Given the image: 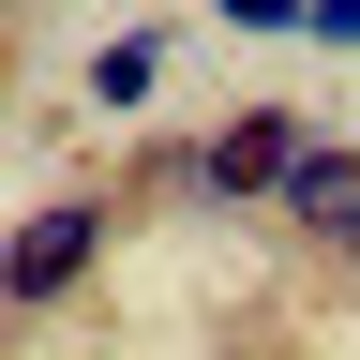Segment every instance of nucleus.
<instances>
[{
	"label": "nucleus",
	"mask_w": 360,
	"mask_h": 360,
	"mask_svg": "<svg viewBox=\"0 0 360 360\" xmlns=\"http://www.w3.org/2000/svg\"><path fill=\"white\" fill-rule=\"evenodd\" d=\"M105 240H120V195H45V210H15V240H0V330H45V315L105 270Z\"/></svg>",
	"instance_id": "1"
},
{
	"label": "nucleus",
	"mask_w": 360,
	"mask_h": 360,
	"mask_svg": "<svg viewBox=\"0 0 360 360\" xmlns=\"http://www.w3.org/2000/svg\"><path fill=\"white\" fill-rule=\"evenodd\" d=\"M300 45H360V0H315V30Z\"/></svg>",
	"instance_id": "6"
},
{
	"label": "nucleus",
	"mask_w": 360,
	"mask_h": 360,
	"mask_svg": "<svg viewBox=\"0 0 360 360\" xmlns=\"http://www.w3.org/2000/svg\"><path fill=\"white\" fill-rule=\"evenodd\" d=\"M330 270H345V300H360V240H345V255H330Z\"/></svg>",
	"instance_id": "7"
},
{
	"label": "nucleus",
	"mask_w": 360,
	"mask_h": 360,
	"mask_svg": "<svg viewBox=\"0 0 360 360\" xmlns=\"http://www.w3.org/2000/svg\"><path fill=\"white\" fill-rule=\"evenodd\" d=\"M270 225H285V240H315V255H345V240H360V135H315Z\"/></svg>",
	"instance_id": "3"
},
{
	"label": "nucleus",
	"mask_w": 360,
	"mask_h": 360,
	"mask_svg": "<svg viewBox=\"0 0 360 360\" xmlns=\"http://www.w3.org/2000/svg\"><path fill=\"white\" fill-rule=\"evenodd\" d=\"M210 15H225V30H255V45H300V30H315V0H210Z\"/></svg>",
	"instance_id": "5"
},
{
	"label": "nucleus",
	"mask_w": 360,
	"mask_h": 360,
	"mask_svg": "<svg viewBox=\"0 0 360 360\" xmlns=\"http://www.w3.org/2000/svg\"><path fill=\"white\" fill-rule=\"evenodd\" d=\"M165 60H180V30H165V15H135V30H105V45H90V105H105V120H135V105L165 90Z\"/></svg>",
	"instance_id": "4"
},
{
	"label": "nucleus",
	"mask_w": 360,
	"mask_h": 360,
	"mask_svg": "<svg viewBox=\"0 0 360 360\" xmlns=\"http://www.w3.org/2000/svg\"><path fill=\"white\" fill-rule=\"evenodd\" d=\"M300 150H315V120H300V105H240V120H210V135H195V180H180V195H195V210H285Z\"/></svg>",
	"instance_id": "2"
}]
</instances>
